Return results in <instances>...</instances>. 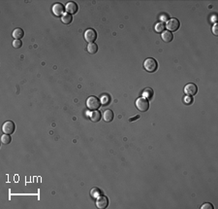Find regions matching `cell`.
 <instances>
[{"label": "cell", "mask_w": 218, "mask_h": 209, "mask_svg": "<svg viewBox=\"0 0 218 209\" xmlns=\"http://www.w3.org/2000/svg\"><path fill=\"white\" fill-rule=\"evenodd\" d=\"M114 112L111 110H106L104 112V114H103V119H104L105 122H107V123L111 122V121L114 120Z\"/></svg>", "instance_id": "cell-12"}, {"label": "cell", "mask_w": 218, "mask_h": 209, "mask_svg": "<svg viewBox=\"0 0 218 209\" xmlns=\"http://www.w3.org/2000/svg\"><path fill=\"white\" fill-rule=\"evenodd\" d=\"M86 106L89 110L95 111V110H97V109L100 108L101 102H100V100L96 97V96H89L86 100Z\"/></svg>", "instance_id": "cell-2"}, {"label": "cell", "mask_w": 218, "mask_h": 209, "mask_svg": "<svg viewBox=\"0 0 218 209\" xmlns=\"http://www.w3.org/2000/svg\"><path fill=\"white\" fill-rule=\"evenodd\" d=\"M217 23H214V25H213V27H212V32H213V34L215 35V36H218V32H217Z\"/></svg>", "instance_id": "cell-25"}, {"label": "cell", "mask_w": 218, "mask_h": 209, "mask_svg": "<svg viewBox=\"0 0 218 209\" xmlns=\"http://www.w3.org/2000/svg\"><path fill=\"white\" fill-rule=\"evenodd\" d=\"M97 51H98V46L95 44V43H89L88 45H87V52H88L89 54H96Z\"/></svg>", "instance_id": "cell-17"}, {"label": "cell", "mask_w": 218, "mask_h": 209, "mask_svg": "<svg viewBox=\"0 0 218 209\" xmlns=\"http://www.w3.org/2000/svg\"><path fill=\"white\" fill-rule=\"evenodd\" d=\"M161 38L165 43H170V42H172V40L174 39V35L170 31H164V32H162Z\"/></svg>", "instance_id": "cell-11"}, {"label": "cell", "mask_w": 218, "mask_h": 209, "mask_svg": "<svg viewBox=\"0 0 218 209\" xmlns=\"http://www.w3.org/2000/svg\"><path fill=\"white\" fill-rule=\"evenodd\" d=\"M103 193L101 192V190L98 189V188H93V189L90 191V196L94 198H98L100 196H102Z\"/></svg>", "instance_id": "cell-18"}, {"label": "cell", "mask_w": 218, "mask_h": 209, "mask_svg": "<svg viewBox=\"0 0 218 209\" xmlns=\"http://www.w3.org/2000/svg\"><path fill=\"white\" fill-rule=\"evenodd\" d=\"M73 20V18H72V15L68 14V13H65L63 16L61 17V22L64 23V25H69V23H71Z\"/></svg>", "instance_id": "cell-16"}, {"label": "cell", "mask_w": 218, "mask_h": 209, "mask_svg": "<svg viewBox=\"0 0 218 209\" xmlns=\"http://www.w3.org/2000/svg\"><path fill=\"white\" fill-rule=\"evenodd\" d=\"M180 26V23L179 20L177 19H175V18H172V19H170L168 22H167V25H166V28H167L170 32H172V31H177V30L179 28Z\"/></svg>", "instance_id": "cell-4"}, {"label": "cell", "mask_w": 218, "mask_h": 209, "mask_svg": "<svg viewBox=\"0 0 218 209\" xmlns=\"http://www.w3.org/2000/svg\"><path fill=\"white\" fill-rule=\"evenodd\" d=\"M97 38V33L94 29L92 28H88L84 32V39L86 40V42L88 43H93Z\"/></svg>", "instance_id": "cell-5"}, {"label": "cell", "mask_w": 218, "mask_h": 209, "mask_svg": "<svg viewBox=\"0 0 218 209\" xmlns=\"http://www.w3.org/2000/svg\"><path fill=\"white\" fill-rule=\"evenodd\" d=\"M183 100H184V102H185V103H186L187 105H188V104H191V103H192L193 99H192V97H190V96L186 95L185 97H184Z\"/></svg>", "instance_id": "cell-24"}, {"label": "cell", "mask_w": 218, "mask_h": 209, "mask_svg": "<svg viewBox=\"0 0 218 209\" xmlns=\"http://www.w3.org/2000/svg\"><path fill=\"white\" fill-rule=\"evenodd\" d=\"M201 209H213V206L211 203H205L201 206Z\"/></svg>", "instance_id": "cell-23"}, {"label": "cell", "mask_w": 218, "mask_h": 209, "mask_svg": "<svg viewBox=\"0 0 218 209\" xmlns=\"http://www.w3.org/2000/svg\"><path fill=\"white\" fill-rule=\"evenodd\" d=\"M64 11H65V8L61 3H55V4L53 6V15H55L57 17L63 16V15L65 14Z\"/></svg>", "instance_id": "cell-9"}, {"label": "cell", "mask_w": 218, "mask_h": 209, "mask_svg": "<svg viewBox=\"0 0 218 209\" xmlns=\"http://www.w3.org/2000/svg\"><path fill=\"white\" fill-rule=\"evenodd\" d=\"M136 107L141 112H147L148 110V108H149V103H148L147 99H145L144 97H139L136 100Z\"/></svg>", "instance_id": "cell-3"}, {"label": "cell", "mask_w": 218, "mask_h": 209, "mask_svg": "<svg viewBox=\"0 0 218 209\" xmlns=\"http://www.w3.org/2000/svg\"><path fill=\"white\" fill-rule=\"evenodd\" d=\"M13 46L14 48H16V49H20V48L22 46V42L20 40H15L13 42Z\"/></svg>", "instance_id": "cell-22"}, {"label": "cell", "mask_w": 218, "mask_h": 209, "mask_svg": "<svg viewBox=\"0 0 218 209\" xmlns=\"http://www.w3.org/2000/svg\"><path fill=\"white\" fill-rule=\"evenodd\" d=\"M144 67L147 72L153 73V72H155L157 70V68H158V62H157L156 59H153V57H148V59L144 60Z\"/></svg>", "instance_id": "cell-1"}, {"label": "cell", "mask_w": 218, "mask_h": 209, "mask_svg": "<svg viewBox=\"0 0 218 209\" xmlns=\"http://www.w3.org/2000/svg\"><path fill=\"white\" fill-rule=\"evenodd\" d=\"M109 205V198L105 196H100L96 201V206L99 209H105Z\"/></svg>", "instance_id": "cell-7"}, {"label": "cell", "mask_w": 218, "mask_h": 209, "mask_svg": "<svg viewBox=\"0 0 218 209\" xmlns=\"http://www.w3.org/2000/svg\"><path fill=\"white\" fill-rule=\"evenodd\" d=\"M110 101H111V98H110V96H109L108 95H102V97H101V103L104 105V106L108 105L109 103H110Z\"/></svg>", "instance_id": "cell-21"}, {"label": "cell", "mask_w": 218, "mask_h": 209, "mask_svg": "<svg viewBox=\"0 0 218 209\" xmlns=\"http://www.w3.org/2000/svg\"><path fill=\"white\" fill-rule=\"evenodd\" d=\"M160 20H161L162 22H166V20H169L170 19H168V15H162V16L160 17Z\"/></svg>", "instance_id": "cell-26"}, {"label": "cell", "mask_w": 218, "mask_h": 209, "mask_svg": "<svg viewBox=\"0 0 218 209\" xmlns=\"http://www.w3.org/2000/svg\"><path fill=\"white\" fill-rule=\"evenodd\" d=\"M139 118H140V116H136L135 118H131L129 121H130V122H133V121H135L136 119H139Z\"/></svg>", "instance_id": "cell-27"}, {"label": "cell", "mask_w": 218, "mask_h": 209, "mask_svg": "<svg viewBox=\"0 0 218 209\" xmlns=\"http://www.w3.org/2000/svg\"><path fill=\"white\" fill-rule=\"evenodd\" d=\"M65 10L67 12L68 14L73 15V14H76L78 11V5L76 4L75 2H68L67 4H66V7H65Z\"/></svg>", "instance_id": "cell-10"}, {"label": "cell", "mask_w": 218, "mask_h": 209, "mask_svg": "<svg viewBox=\"0 0 218 209\" xmlns=\"http://www.w3.org/2000/svg\"><path fill=\"white\" fill-rule=\"evenodd\" d=\"M1 142L2 144H9L11 142V136L10 134H3L1 136Z\"/></svg>", "instance_id": "cell-20"}, {"label": "cell", "mask_w": 218, "mask_h": 209, "mask_svg": "<svg viewBox=\"0 0 218 209\" xmlns=\"http://www.w3.org/2000/svg\"><path fill=\"white\" fill-rule=\"evenodd\" d=\"M15 129H16V126H15L14 122H12V121L5 122L2 126V131L5 134H12V133H14Z\"/></svg>", "instance_id": "cell-6"}, {"label": "cell", "mask_w": 218, "mask_h": 209, "mask_svg": "<svg viewBox=\"0 0 218 209\" xmlns=\"http://www.w3.org/2000/svg\"><path fill=\"white\" fill-rule=\"evenodd\" d=\"M101 118H102L101 112H99V111H97V110L93 111L92 113L90 114V119H91L92 122H94V123L99 122V121L101 120Z\"/></svg>", "instance_id": "cell-14"}, {"label": "cell", "mask_w": 218, "mask_h": 209, "mask_svg": "<svg viewBox=\"0 0 218 209\" xmlns=\"http://www.w3.org/2000/svg\"><path fill=\"white\" fill-rule=\"evenodd\" d=\"M166 28V25H164L163 23H156V25H155V31L156 32H158V33H162V32H164V29Z\"/></svg>", "instance_id": "cell-19"}, {"label": "cell", "mask_w": 218, "mask_h": 209, "mask_svg": "<svg viewBox=\"0 0 218 209\" xmlns=\"http://www.w3.org/2000/svg\"><path fill=\"white\" fill-rule=\"evenodd\" d=\"M197 92H198V88L195 84L189 83L184 87V92L186 95H195Z\"/></svg>", "instance_id": "cell-8"}, {"label": "cell", "mask_w": 218, "mask_h": 209, "mask_svg": "<svg viewBox=\"0 0 218 209\" xmlns=\"http://www.w3.org/2000/svg\"><path fill=\"white\" fill-rule=\"evenodd\" d=\"M24 35V31L22 28H16L13 31V37L15 38V40H20Z\"/></svg>", "instance_id": "cell-13"}, {"label": "cell", "mask_w": 218, "mask_h": 209, "mask_svg": "<svg viewBox=\"0 0 218 209\" xmlns=\"http://www.w3.org/2000/svg\"><path fill=\"white\" fill-rule=\"evenodd\" d=\"M153 93L154 92H153L152 89H150V88H147V89H145L144 90V92H143V97L145 98V99H147V100H149V99L152 98Z\"/></svg>", "instance_id": "cell-15"}]
</instances>
